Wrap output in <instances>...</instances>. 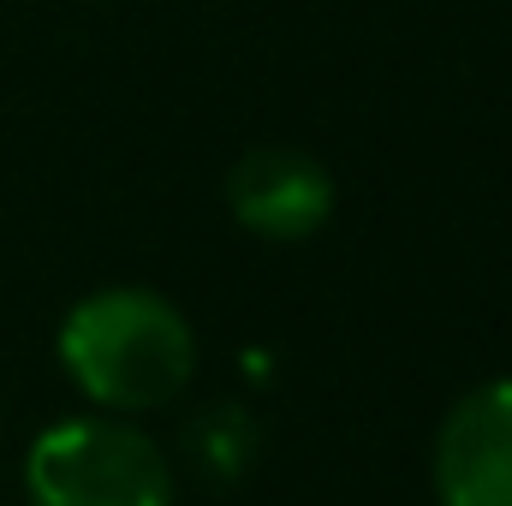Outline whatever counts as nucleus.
Segmentation results:
<instances>
[{"label":"nucleus","mask_w":512,"mask_h":506,"mask_svg":"<svg viewBox=\"0 0 512 506\" xmlns=\"http://www.w3.org/2000/svg\"><path fill=\"white\" fill-rule=\"evenodd\" d=\"M66 376L108 417L155 411L197 376V334L179 304L149 286H96L84 292L54 340Z\"/></svg>","instance_id":"obj_1"},{"label":"nucleus","mask_w":512,"mask_h":506,"mask_svg":"<svg viewBox=\"0 0 512 506\" xmlns=\"http://www.w3.org/2000/svg\"><path fill=\"white\" fill-rule=\"evenodd\" d=\"M435 506H512V376L459 393L435 429Z\"/></svg>","instance_id":"obj_3"},{"label":"nucleus","mask_w":512,"mask_h":506,"mask_svg":"<svg viewBox=\"0 0 512 506\" xmlns=\"http://www.w3.org/2000/svg\"><path fill=\"white\" fill-rule=\"evenodd\" d=\"M30 506H173L167 453L120 417H66L30 441Z\"/></svg>","instance_id":"obj_2"},{"label":"nucleus","mask_w":512,"mask_h":506,"mask_svg":"<svg viewBox=\"0 0 512 506\" xmlns=\"http://www.w3.org/2000/svg\"><path fill=\"white\" fill-rule=\"evenodd\" d=\"M227 209H233V221L251 239L304 245L334 215V179H328V167L316 155L262 143V149H245L233 161V173H227Z\"/></svg>","instance_id":"obj_4"}]
</instances>
